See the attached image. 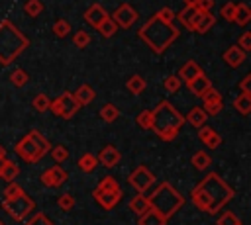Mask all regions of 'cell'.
<instances>
[{"instance_id": "obj_1", "label": "cell", "mask_w": 251, "mask_h": 225, "mask_svg": "<svg viewBox=\"0 0 251 225\" xmlns=\"http://www.w3.org/2000/svg\"><path fill=\"white\" fill-rule=\"evenodd\" d=\"M233 196H235L233 188H231L224 178H220V174L210 172V174H206L204 180H200V182L194 186V190H192V194H190V200H192V203H194L200 211L214 215V213H218Z\"/></svg>"}, {"instance_id": "obj_2", "label": "cell", "mask_w": 251, "mask_h": 225, "mask_svg": "<svg viewBox=\"0 0 251 225\" xmlns=\"http://www.w3.org/2000/svg\"><path fill=\"white\" fill-rule=\"evenodd\" d=\"M139 39L147 43V47L151 51H155L157 55H161L173 41H176L178 37V27L175 23H163L161 20H157L155 16L149 18L137 31Z\"/></svg>"}, {"instance_id": "obj_3", "label": "cell", "mask_w": 251, "mask_h": 225, "mask_svg": "<svg viewBox=\"0 0 251 225\" xmlns=\"http://www.w3.org/2000/svg\"><path fill=\"white\" fill-rule=\"evenodd\" d=\"M151 112H153L151 131H155V135L163 141H173L178 135V129L184 125V115L176 108H173L169 100H161L157 108Z\"/></svg>"}, {"instance_id": "obj_4", "label": "cell", "mask_w": 251, "mask_h": 225, "mask_svg": "<svg viewBox=\"0 0 251 225\" xmlns=\"http://www.w3.org/2000/svg\"><path fill=\"white\" fill-rule=\"evenodd\" d=\"M27 45H29L27 37L10 20H0V65L2 67L12 65L27 49Z\"/></svg>"}, {"instance_id": "obj_5", "label": "cell", "mask_w": 251, "mask_h": 225, "mask_svg": "<svg viewBox=\"0 0 251 225\" xmlns=\"http://www.w3.org/2000/svg\"><path fill=\"white\" fill-rule=\"evenodd\" d=\"M149 198V205L153 211H157L159 215H163L167 221L184 205V198L182 194L173 188L169 182H161L153 188V192L147 196Z\"/></svg>"}, {"instance_id": "obj_6", "label": "cell", "mask_w": 251, "mask_h": 225, "mask_svg": "<svg viewBox=\"0 0 251 225\" xmlns=\"http://www.w3.org/2000/svg\"><path fill=\"white\" fill-rule=\"evenodd\" d=\"M2 209L14 219V221H25L31 211L35 209V202L24 192L16 198H10V200H4L2 202Z\"/></svg>"}, {"instance_id": "obj_7", "label": "cell", "mask_w": 251, "mask_h": 225, "mask_svg": "<svg viewBox=\"0 0 251 225\" xmlns=\"http://www.w3.org/2000/svg\"><path fill=\"white\" fill-rule=\"evenodd\" d=\"M78 104L75 102V98H73V92H63L61 96H57L55 100H51V104H49V110L57 115V117H61V119H71L76 112H78Z\"/></svg>"}, {"instance_id": "obj_8", "label": "cell", "mask_w": 251, "mask_h": 225, "mask_svg": "<svg viewBox=\"0 0 251 225\" xmlns=\"http://www.w3.org/2000/svg\"><path fill=\"white\" fill-rule=\"evenodd\" d=\"M16 155L22 158V160H25V162H37L41 157H45L41 151H39V147L35 145V141L29 137V135H24L18 143H16Z\"/></svg>"}, {"instance_id": "obj_9", "label": "cell", "mask_w": 251, "mask_h": 225, "mask_svg": "<svg viewBox=\"0 0 251 225\" xmlns=\"http://www.w3.org/2000/svg\"><path fill=\"white\" fill-rule=\"evenodd\" d=\"M127 182L131 184V188L137 190V194H143V192H147V190L155 184V176H153V172H151L147 166L141 164V166H137V168L129 174Z\"/></svg>"}, {"instance_id": "obj_10", "label": "cell", "mask_w": 251, "mask_h": 225, "mask_svg": "<svg viewBox=\"0 0 251 225\" xmlns=\"http://www.w3.org/2000/svg\"><path fill=\"white\" fill-rule=\"evenodd\" d=\"M69 180V174L63 166H49L41 172V184L47 188H59Z\"/></svg>"}, {"instance_id": "obj_11", "label": "cell", "mask_w": 251, "mask_h": 225, "mask_svg": "<svg viewBox=\"0 0 251 225\" xmlns=\"http://www.w3.org/2000/svg\"><path fill=\"white\" fill-rule=\"evenodd\" d=\"M112 20H114V23H116L118 27L129 29V27L135 23V20H137V12H135V8H133L131 4H122V6H118V10L114 12Z\"/></svg>"}, {"instance_id": "obj_12", "label": "cell", "mask_w": 251, "mask_h": 225, "mask_svg": "<svg viewBox=\"0 0 251 225\" xmlns=\"http://www.w3.org/2000/svg\"><path fill=\"white\" fill-rule=\"evenodd\" d=\"M202 104H204V112H206V115H218L220 112H222V108H224V98H222V94L212 86L204 96H202Z\"/></svg>"}, {"instance_id": "obj_13", "label": "cell", "mask_w": 251, "mask_h": 225, "mask_svg": "<svg viewBox=\"0 0 251 225\" xmlns=\"http://www.w3.org/2000/svg\"><path fill=\"white\" fill-rule=\"evenodd\" d=\"M92 198H94L104 209H114V207L122 202V190H116V192H102V190L94 188Z\"/></svg>"}, {"instance_id": "obj_14", "label": "cell", "mask_w": 251, "mask_h": 225, "mask_svg": "<svg viewBox=\"0 0 251 225\" xmlns=\"http://www.w3.org/2000/svg\"><path fill=\"white\" fill-rule=\"evenodd\" d=\"M96 158H98V162H100L102 166H106V168H114V166L120 162L122 155H120V151H118L114 145H106V147L100 151V155H98Z\"/></svg>"}, {"instance_id": "obj_15", "label": "cell", "mask_w": 251, "mask_h": 225, "mask_svg": "<svg viewBox=\"0 0 251 225\" xmlns=\"http://www.w3.org/2000/svg\"><path fill=\"white\" fill-rule=\"evenodd\" d=\"M106 18H108V12L104 10L102 4H92V6H88V10L84 12V20H86V23L92 25V27H98Z\"/></svg>"}, {"instance_id": "obj_16", "label": "cell", "mask_w": 251, "mask_h": 225, "mask_svg": "<svg viewBox=\"0 0 251 225\" xmlns=\"http://www.w3.org/2000/svg\"><path fill=\"white\" fill-rule=\"evenodd\" d=\"M198 139H200L208 149H218V147L222 145V135H220L216 129L208 127V125H204V127L198 129Z\"/></svg>"}, {"instance_id": "obj_17", "label": "cell", "mask_w": 251, "mask_h": 225, "mask_svg": "<svg viewBox=\"0 0 251 225\" xmlns=\"http://www.w3.org/2000/svg\"><path fill=\"white\" fill-rule=\"evenodd\" d=\"M245 59H247V53H243L237 45H231V47H229V49H226V53H224V61H226L231 68L241 67V65L245 63Z\"/></svg>"}, {"instance_id": "obj_18", "label": "cell", "mask_w": 251, "mask_h": 225, "mask_svg": "<svg viewBox=\"0 0 251 225\" xmlns=\"http://www.w3.org/2000/svg\"><path fill=\"white\" fill-rule=\"evenodd\" d=\"M198 74H202V68L198 67V63L196 61H188V63H184L182 67H180V70H178V78H180V82H192Z\"/></svg>"}, {"instance_id": "obj_19", "label": "cell", "mask_w": 251, "mask_h": 225, "mask_svg": "<svg viewBox=\"0 0 251 225\" xmlns=\"http://www.w3.org/2000/svg\"><path fill=\"white\" fill-rule=\"evenodd\" d=\"M188 88H190V92L194 94V96H198V98H202L210 88H212V82H210V78L202 72V74H198L192 82H188Z\"/></svg>"}, {"instance_id": "obj_20", "label": "cell", "mask_w": 251, "mask_h": 225, "mask_svg": "<svg viewBox=\"0 0 251 225\" xmlns=\"http://www.w3.org/2000/svg\"><path fill=\"white\" fill-rule=\"evenodd\" d=\"M73 98H75V102H76L78 106H88L90 102H94L96 92H94L92 86H88V84H80V86L76 88V92L73 94Z\"/></svg>"}, {"instance_id": "obj_21", "label": "cell", "mask_w": 251, "mask_h": 225, "mask_svg": "<svg viewBox=\"0 0 251 225\" xmlns=\"http://www.w3.org/2000/svg\"><path fill=\"white\" fill-rule=\"evenodd\" d=\"M176 18H178V22H180L188 31H194V25H196V22H198V18H200V12H198L196 8H184V10H180V14H178Z\"/></svg>"}, {"instance_id": "obj_22", "label": "cell", "mask_w": 251, "mask_h": 225, "mask_svg": "<svg viewBox=\"0 0 251 225\" xmlns=\"http://www.w3.org/2000/svg\"><path fill=\"white\" fill-rule=\"evenodd\" d=\"M18 174H20V166L14 162V160H10V158H6L2 164H0V178L4 180V182H14L16 178H18Z\"/></svg>"}, {"instance_id": "obj_23", "label": "cell", "mask_w": 251, "mask_h": 225, "mask_svg": "<svg viewBox=\"0 0 251 225\" xmlns=\"http://www.w3.org/2000/svg\"><path fill=\"white\" fill-rule=\"evenodd\" d=\"M206 119H208V115H206V112L202 110V108H192L190 112H188V115L184 117V121H188L190 125H194L196 129H200V127H204L206 125Z\"/></svg>"}, {"instance_id": "obj_24", "label": "cell", "mask_w": 251, "mask_h": 225, "mask_svg": "<svg viewBox=\"0 0 251 225\" xmlns=\"http://www.w3.org/2000/svg\"><path fill=\"white\" fill-rule=\"evenodd\" d=\"M129 209L139 217V215H143L145 211H149L151 209V205H149V198L147 196H143V194H137L135 198H131V202H129Z\"/></svg>"}, {"instance_id": "obj_25", "label": "cell", "mask_w": 251, "mask_h": 225, "mask_svg": "<svg viewBox=\"0 0 251 225\" xmlns=\"http://www.w3.org/2000/svg\"><path fill=\"white\" fill-rule=\"evenodd\" d=\"M251 20V8L245 4V2H239L235 4V16H233V22L237 25H247Z\"/></svg>"}, {"instance_id": "obj_26", "label": "cell", "mask_w": 251, "mask_h": 225, "mask_svg": "<svg viewBox=\"0 0 251 225\" xmlns=\"http://www.w3.org/2000/svg\"><path fill=\"white\" fill-rule=\"evenodd\" d=\"M214 23H216V18L210 12H200V18H198V22L194 25V31L196 33H206V31L212 29Z\"/></svg>"}, {"instance_id": "obj_27", "label": "cell", "mask_w": 251, "mask_h": 225, "mask_svg": "<svg viewBox=\"0 0 251 225\" xmlns=\"http://www.w3.org/2000/svg\"><path fill=\"white\" fill-rule=\"evenodd\" d=\"M137 225H167V219H165L163 215H159L157 211L149 209V211H145L143 215H139Z\"/></svg>"}, {"instance_id": "obj_28", "label": "cell", "mask_w": 251, "mask_h": 225, "mask_svg": "<svg viewBox=\"0 0 251 225\" xmlns=\"http://www.w3.org/2000/svg\"><path fill=\"white\" fill-rule=\"evenodd\" d=\"M145 86H147V82H145V78H141L139 74H131V76L127 78V82H126V88H127L131 94H135V96H139V94L145 90Z\"/></svg>"}, {"instance_id": "obj_29", "label": "cell", "mask_w": 251, "mask_h": 225, "mask_svg": "<svg viewBox=\"0 0 251 225\" xmlns=\"http://www.w3.org/2000/svg\"><path fill=\"white\" fill-rule=\"evenodd\" d=\"M233 108L241 113V115H247L251 113V94H239L235 100H233Z\"/></svg>"}, {"instance_id": "obj_30", "label": "cell", "mask_w": 251, "mask_h": 225, "mask_svg": "<svg viewBox=\"0 0 251 225\" xmlns=\"http://www.w3.org/2000/svg\"><path fill=\"white\" fill-rule=\"evenodd\" d=\"M96 166H98V158L92 153H84L78 157V168L82 172H94Z\"/></svg>"}, {"instance_id": "obj_31", "label": "cell", "mask_w": 251, "mask_h": 225, "mask_svg": "<svg viewBox=\"0 0 251 225\" xmlns=\"http://www.w3.org/2000/svg\"><path fill=\"white\" fill-rule=\"evenodd\" d=\"M33 141H35V145L39 147V151L43 153V155H47V151H51V143H49V139L41 133V131H37V129H31L29 133H27Z\"/></svg>"}, {"instance_id": "obj_32", "label": "cell", "mask_w": 251, "mask_h": 225, "mask_svg": "<svg viewBox=\"0 0 251 225\" xmlns=\"http://www.w3.org/2000/svg\"><path fill=\"white\" fill-rule=\"evenodd\" d=\"M210 164H212V158H210L208 153H204V151H196V153L192 155V166H194L196 170H206Z\"/></svg>"}, {"instance_id": "obj_33", "label": "cell", "mask_w": 251, "mask_h": 225, "mask_svg": "<svg viewBox=\"0 0 251 225\" xmlns=\"http://www.w3.org/2000/svg\"><path fill=\"white\" fill-rule=\"evenodd\" d=\"M135 123L141 127V129H151L153 127V112L151 110H143V112H139L137 113V117H135Z\"/></svg>"}, {"instance_id": "obj_34", "label": "cell", "mask_w": 251, "mask_h": 225, "mask_svg": "<svg viewBox=\"0 0 251 225\" xmlns=\"http://www.w3.org/2000/svg\"><path fill=\"white\" fill-rule=\"evenodd\" d=\"M27 72L24 70V68H16V70H12L10 72V82L16 86V88H22V86H25L27 84Z\"/></svg>"}, {"instance_id": "obj_35", "label": "cell", "mask_w": 251, "mask_h": 225, "mask_svg": "<svg viewBox=\"0 0 251 225\" xmlns=\"http://www.w3.org/2000/svg\"><path fill=\"white\" fill-rule=\"evenodd\" d=\"M100 117H102L104 121L112 123V121H116V119L120 117V110H118L114 104H106V106L100 110Z\"/></svg>"}, {"instance_id": "obj_36", "label": "cell", "mask_w": 251, "mask_h": 225, "mask_svg": "<svg viewBox=\"0 0 251 225\" xmlns=\"http://www.w3.org/2000/svg\"><path fill=\"white\" fill-rule=\"evenodd\" d=\"M96 188L102 190V192H116V190H122L120 184H118V180H116L114 176H104V178L98 182Z\"/></svg>"}, {"instance_id": "obj_37", "label": "cell", "mask_w": 251, "mask_h": 225, "mask_svg": "<svg viewBox=\"0 0 251 225\" xmlns=\"http://www.w3.org/2000/svg\"><path fill=\"white\" fill-rule=\"evenodd\" d=\"M96 29H98V31H100L104 37H112V35L118 31V25H116V23H114V20L108 16V18H106V20H104V22H102V23H100Z\"/></svg>"}, {"instance_id": "obj_38", "label": "cell", "mask_w": 251, "mask_h": 225, "mask_svg": "<svg viewBox=\"0 0 251 225\" xmlns=\"http://www.w3.org/2000/svg\"><path fill=\"white\" fill-rule=\"evenodd\" d=\"M155 18H157V20H161L163 23H175V18H176V14L173 12V8H169V6H163L161 10H157Z\"/></svg>"}, {"instance_id": "obj_39", "label": "cell", "mask_w": 251, "mask_h": 225, "mask_svg": "<svg viewBox=\"0 0 251 225\" xmlns=\"http://www.w3.org/2000/svg\"><path fill=\"white\" fill-rule=\"evenodd\" d=\"M51 157H53V160L57 162V164H61V162H65L67 158H69V149L67 147H63V145H57V147H51Z\"/></svg>"}, {"instance_id": "obj_40", "label": "cell", "mask_w": 251, "mask_h": 225, "mask_svg": "<svg viewBox=\"0 0 251 225\" xmlns=\"http://www.w3.org/2000/svg\"><path fill=\"white\" fill-rule=\"evenodd\" d=\"M73 43H75V47L84 49V47L90 43V33H88V31H84V29H78V31L73 35Z\"/></svg>"}, {"instance_id": "obj_41", "label": "cell", "mask_w": 251, "mask_h": 225, "mask_svg": "<svg viewBox=\"0 0 251 225\" xmlns=\"http://www.w3.org/2000/svg\"><path fill=\"white\" fill-rule=\"evenodd\" d=\"M49 104H51V98H49L47 94H43V92H39V94L33 98V108H35L37 112H47V110H49Z\"/></svg>"}, {"instance_id": "obj_42", "label": "cell", "mask_w": 251, "mask_h": 225, "mask_svg": "<svg viewBox=\"0 0 251 225\" xmlns=\"http://www.w3.org/2000/svg\"><path fill=\"white\" fill-rule=\"evenodd\" d=\"M57 205H59V209H63V211H71V209L75 207V196H73V194H61V196L57 198Z\"/></svg>"}, {"instance_id": "obj_43", "label": "cell", "mask_w": 251, "mask_h": 225, "mask_svg": "<svg viewBox=\"0 0 251 225\" xmlns=\"http://www.w3.org/2000/svg\"><path fill=\"white\" fill-rule=\"evenodd\" d=\"M24 10H25V14H27V16L37 18V16L43 12V4H41L39 0H27V2H25V6H24Z\"/></svg>"}, {"instance_id": "obj_44", "label": "cell", "mask_w": 251, "mask_h": 225, "mask_svg": "<svg viewBox=\"0 0 251 225\" xmlns=\"http://www.w3.org/2000/svg\"><path fill=\"white\" fill-rule=\"evenodd\" d=\"M53 33L57 37H67L71 33V23L67 20H57L55 25H53Z\"/></svg>"}, {"instance_id": "obj_45", "label": "cell", "mask_w": 251, "mask_h": 225, "mask_svg": "<svg viewBox=\"0 0 251 225\" xmlns=\"http://www.w3.org/2000/svg\"><path fill=\"white\" fill-rule=\"evenodd\" d=\"M180 84H182V82H180V78H178L176 74H169V76L163 80L165 90H167V92H171V94H175V92L180 88Z\"/></svg>"}, {"instance_id": "obj_46", "label": "cell", "mask_w": 251, "mask_h": 225, "mask_svg": "<svg viewBox=\"0 0 251 225\" xmlns=\"http://www.w3.org/2000/svg\"><path fill=\"white\" fill-rule=\"evenodd\" d=\"M239 217L233 213V211H224L220 217H218V223L216 225H239Z\"/></svg>"}, {"instance_id": "obj_47", "label": "cell", "mask_w": 251, "mask_h": 225, "mask_svg": "<svg viewBox=\"0 0 251 225\" xmlns=\"http://www.w3.org/2000/svg\"><path fill=\"white\" fill-rule=\"evenodd\" d=\"M20 194H24V190H22V186H20L18 182H10V184L4 188V200L16 198V196H20Z\"/></svg>"}, {"instance_id": "obj_48", "label": "cell", "mask_w": 251, "mask_h": 225, "mask_svg": "<svg viewBox=\"0 0 251 225\" xmlns=\"http://www.w3.org/2000/svg\"><path fill=\"white\" fill-rule=\"evenodd\" d=\"M25 225H55L45 213H35L31 215V219H25Z\"/></svg>"}, {"instance_id": "obj_49", "label": "cell", "mask_w": 251, "mask_h": 225, "mask_svg": "<svg viewBox=\"0 0 251 225\" xmlns=\"http://www.w3.org/2000/svg\"><path fill=\"white\" fill-rule=\"evenodd\" d=\"M220 16H222L224 20H227V22H233V16H235V4H233V2L224 4L222 10H220Z\"/></svg>"}, {"instance_id": "obj_50", "label": "cell", "mask_w": 251, "mask_h": 225, "mask_svg": "<svg viewBox=\"0 0 251 225\" xmlns=\"http://www.w3.org/2000/svg\"><path fill=\"white\" fill-rule=\"evenodd\" d=\"M237 47H239L243 53H249V51H251V33H249V31H245V33L239 37Z\"/></svg>"}, {"instance_id": "obj_51", "label": "cell", "mask_w": 251, "mask_h": 225, "mask_svg": "<svg viewBox=\"0 0 251 225\" xmlns=\"http://www.w3.org/2000/svg\"><path fill=\"white\" fill-rule=\"evenodd\" d=\"M214 6V0H198L196 2V10L198 12H210Z\"/></svg>"}, {"instance_id": "obj_52", "label": "cell", "mask_w": 251, "mask_h": 225, "mask_svg": "<svg viewBox=\"0 0 251 225\" xmlns=\"http://www.w3.org/2000/svg\"><path fill=\"white\" fill-rule=\"evenodd\" d=\"M239 88H241L243 94H251V74L243 76V80L239 82Z\"/></svg>"}, {"instance_id": "obj_53", "label": "cell", "mask_w": 251, "mask_h": 225, "mask_svg": "<svg viewBox=\"0 0 251 225\" xmlns=\"http://www.w3.org/2000/svg\"><path fill=\"white\" fill-rule=\"evenodd\" d=\"M182 2H184V8H196L198 0H182Z\"/></svg>"}, {"instance_id": "obj_54", "label": "cell", "mask_w": 251, "mask_h": 225, "mask_svg": "<svg viewBox=\"0 0 251 225\" xmlns=\"http://www.w3.org/2000/svg\"><path fill=\"white\" fill-rule=\"evenodd\" d=\"M4 158H6V151H4V147L0 145V162H2Z\"/></svg>"}, {"instance_id": "obj_55", "label": "cell", "mask_w": 251, "mask_h": 225, "mask_svg": "<svg viewBox=\"0 0 251 225\" xmlns=\"http://www.w3.org/2000/svg\"><path fill=\"white\" fill-rule=\"evenodd\" d=\"M0 225H6V223H4V221H2V219H0Z\"/></svg>"}, {"instance_id": "obj_56", "label": "cell", "mask_w": 251, "mask_h": 225, "mask_svg": "<svg viewBox=\"0 0 251 225\" xmlns=\"http://www.w3.org/2000/svg\"><path fill=\"white\" fill-rule=\"evenodd\" d=\"M4 160H6V158H4ZM4 160H2V162H4ZM2 162H0V164H2Z\"/></svg>"}, {"instance_id": "obj_57", "label": "cell", "mask_w": 251, "mask_h": 225, "mask_svg": "<svg viewBox=\"0 0 251 225\" xmlns=\"http://www.w3.org/2000/svg\"><path fill=\"white\" fill-rule=\"evenodd\" d=\"M239 225H243V223H239Z\"/></svg>"}]
</instances>
